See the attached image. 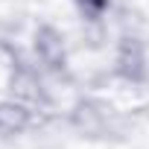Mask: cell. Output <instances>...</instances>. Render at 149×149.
Here are the masks:
<instances>
[{"instance_id":"6","label":"cell","mask_w":149,"mask_h":149,"mask_svg":"<svg viewBox=\"0 0 149 149\" xmlns=\"http://www.w3.org/2000/svg\"><path fill=\"white\" fill-rule=\"evenodd\" d=\"M111 3L114 0H73V6H76V12L85 24H100L111 12Z\"/></svg>"},{"instance_id":"2","label":"cell","mask_w":149,"mask_h":149,"mask_svg":"<svg viewBox=\"0 0 149 149\" xmlns=\"http://www.w3.org/2000/svg\"><path fill=\"white\" fill-rule=\"evenodd\" d=\"M114 76L134 88L149 82V56L146 44L137 35H120L114 50Z\"/></svg>"},{"instance_id":"4","label":"cell","mask_w":149,"mask_h":149,"mask_svg":"<svg viewBox=\"0 0 149 149\" xmlns=\"http://www.w3.org/2000/svg\"><path fill=\"white\" fill-rule=\"evenodd\" d=\"M32 53L38 58V64L47 73H61L67 70V41L61 35V29H56L53 24H38L32 32Z\"/></svg>"},{"instance_id":"5","label":"cell","mask_w":149,"mask_h":149,"mask_svg":"<svg viewBox=\"0 0 149 149\" xmlns=\"http://www.w3.org/2000/svg\"><path fill=\"white\" fill-rule=\"evenodd\" d=\"M32 111L26 102L21 100H0V134L3 137H15V134H24L29 126H32Z\"/></svg>"},{"instance_id":"3","label":"cell","mask_w":149,"mask_h":149,"mask_svg":"<svg viewBox=\"0 0 149 149\" xmlns=\"http://www.w3.org/2000/svg\"><path fill=\"white\" fill-rule=\"evenodd\" d=\"M12 100H21L26 102L29 108H41L50 102V94H47V85L41 79V73L26 64L24 58H12V70H9V82H6Z\"/></svg>"},{"instance_id":"1","label":"cell","mask_w":149,"mask_h":149,"mask_svg":"<svg viewBox=\"0 0 149 149\" xmlns=\"http://www.w3.org/2000/svg\"><path fill=\"white\" fill-rule=\"evenodd\" d=\"M67 123L85 140H105L120 132L117 111L100 97H79L67 111Z\"/></svg>"}]
</instances>
